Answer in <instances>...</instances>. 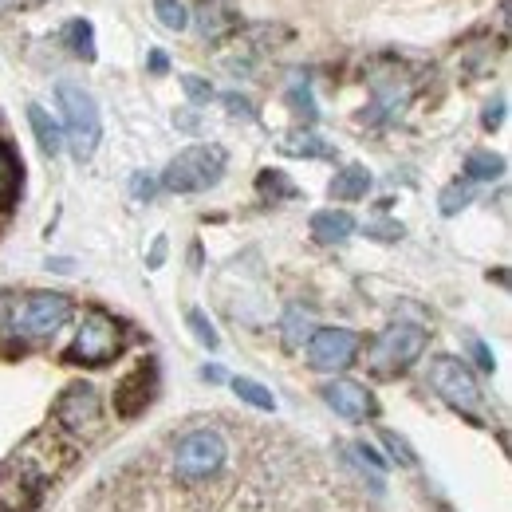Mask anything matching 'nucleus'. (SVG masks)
Segmentation results:
<instances>
[{"label": "nucleus", "instance_id": "1", "mask_svg": "<svg viewBox=\"0 0 512 512\" xmlns=\"http://www.w3.org/2000/svg\"><path fill=\"white\" fill-rule=\"evenodd\" d=\"M225 461H229V442L221 430H209V426L186 434L170 453V469L186 485H201V481L217 477L225 469Z\"/></svg>", "mask_w": 512, "mask_h": 512}, {"label": "nucleus", "instance_id": "2", "mask_svg": "<svg viewBox=\"0 0 512 512\" xmlns=\"http://www.w3.org/2000/svg\"><path fill=\"white\" fill-rule=\"evenodd\" d=\"M56 99H60V111H64V130L67 142H71V154L83 162L95 154L99 138H103V119H99V103L91 91L75 87V83H60L56 87Z\"/></svg>", "mask_w": 512, "mask_h": 512}, {"label": "nucleus", "instance_id": "3", "mask_svg": "<svg viewBox=\"0 0 512 512\" xmlns=\"http://www.w3.org/2000/svg\"><path fill=\"white\" fill-rule=\"evenodd\" d=\"M225 150L221 146H190V150H182L170 166H166V174H162V186L174 193H201L209 190V186H217L221 182V174H225Z\"/></svg>", "mask_w": 512, "mask_h": 512}, {"label": "nucleus", "instance_id": "4", "mask_svg": "<svg viewBox=\"0 0 512 512\" xmlns=\"http://www.w3.org/2000/svg\"><path fill=\"white\" fill-rule=\"evenodd\" d=\"M119 347H123L119 323L111 320L107 312H87L79 331H75V339H71V347H67V359L83 363V367H103V363H111L119 355Z\"/></svg>", "mask_w": 512, "mask_h": 512}, {"label": "nucleus", "instance_id": "5", "mask_svg": "<svg viewBox=\"0 0 512 512\" xmlns=\"http://www.w3.org/2000/svg\"><path fill=\"white\" fill-rule=\"evenodd\" d=\"M67 320H71V300L67 296H60V292H32L16 308L12 327L24 339H52Z\"/></svg>", "mask_w": 512, "mask_h": 512}, {"label": "nucleus", "instance_id": "6", "mask_svg": "<svg viewBox=\"0 0 512 512\" xmlns=\"http://www.w3.org/2000/svg\"><path fill=\"white\" fill-rule=\"evenodd\" d=\"M430 386L442 394V402H449L461 414H477L481 410V386L473 379V371L453 355H438L430 363Z\"/></svg>", "mask_w": 512, "mask_h": 512}, {"label": "nucleus", "instance_id": "7", "mask_svg": "<svg viewBox=\"0 0 512 512\" xmlns=\"http://www.w3.org/2000/svg\"><path fill=\"white\" fill-rule=\"evenodd\" d=\"M422 351H426V331L418 323H394L379 335V343L371 351V367H375V375H394V371L410 367Z\"/></svg>", "mask_w": 512, "mask_h": 512}, {"label": "nucleus", "instance_id": "8", "mask_svg": "<svg viewBox=\"0 0 512 512\" xmlns=\"http://www.w3.org/2000/svg\"><path fill=\"white\" fill-rule=\"evenodd\" d=\"M355 355H359V335L351 327H320L308 339V363L312 371H323V375L347 371Z\"/></svg>", "mask_w": 512, "mask_h": 512}, {"label": "nucleus", "instance_id": "9", "mask_svg": "<svg viewBox=\"0 0 512 512\" xmlns=\"http://www.w3.org/2000/svg\"><path fill=\"white\" fill-rule=\"evenodd\" d=\"M56 418L71 434H91L99 426V394L87 383H71L56 402Z\"/></svg>", "mask_w": 512, "mask_h": 512}, {"label": "nucleus", "instance_id": "10", "mask_svg": "<svg viewBox=\"0 0 512 512\" xmlns=\"http://www.w3.org/2000/svg\"><path fill=\"white\" fill-rule=\"evenodd\" d=\"M320 394H323V402H327V406H331L339 418H347V422H367V418H375V414H379L375 394H371L363 383L335 379V383L323 386Z\"/></svg>", "mask_w": 512, "mask_h": 512}, {"label": "nucleus", "instance_id": "11", "mask_svg": "<svg viewBox=\"0 0 512 512\" xmlns=\"http://www.w3.org/2000/svg\"><path fill=\"white\" fill-rule=\"evenodd\" d=\"M150 379H154V367H134L123 383L115 386V410L123 414V418H134V414H142L146 410V402H150Z\"/></svg>", "mask_w": 512, "mask_h": 512}, {"label": "nucleus", "instance_id": "12", "mask_svg": "<svg viewBox=\"0 0 512 512\" xmlns=\"http://www.w3.org/2000/svg\"><path fill=\"white\" fill-rule=\"evenodd\" d=\"M351 233H355V217L343 213V209H323L312 217V237L320 245H343Z\"/></svg>", "mask_w": 512, "mask_h": 512}, {"label": "nucleus", "instance_id": "13", "mask_svg": "<svg viewBox=\"0 0 512 512\" xmlns=\"http://www.w3.org/2000/svg\"><path fill=\"white\" fill-rule=\"evenodd\" d=\"M367 190H371V170L367 166H347L331 182V197L335 201H359V197H367Z\"/></svg>", "mask_w": 512, "mask_h": 512}, {"label": "nucleus", "instance_id": "14", "mask_svg": "<svg viewBox=\"0 0 512 512\" xmlns=\"http://www.w3.org/2000/svg\"><path fill=\"white\" fill-rule=\"evenodd\" d=\"M28 123H32V130H36V142H40V150H44L48 158H56V154L64 150V134H60V127L52 123V115H48L40 103L28 107Z\"/></svg>", "mask_w": 512, "mask_h": 512}, {"label": "nucleus", "instance_id": "15", "mask_svg": "<svg viewBox=\"0 0 512 512\" xmlns=\"http://www.w3.org/2000/svg\"><path fill=\"white\" fill-rule=\"evenodd\" d=\"M501 174H505V158L493 154V150H473V154L465 158V178H469V182H493V178H501Z\"/></svg>", "mask_w": 512, "mask_h": 512}, {"label": "nucleus", "instance_id": "16", "mask_svg": "<svg viewBox=\"0 0 512 512\" xmlns=\"http://www.w3.org/2000/svg\"><path fill=\"white\" fill-rule=\"evenodd\" d=\"M20 162H16V154L8 150V146H0V209H8L12 201H16V193H20Z\"/></svg>", "mask_w": 512, "mask_h": 512}, {"label": "nucleus", "instance_id": "17", "mask_svg": "<svg viewBox=\"0 0 512 512\" xmlns=\"http://www.w3.org/2000/svg\"><path fill=\"white\" fill-rule=\"evenodd\" d=\"M64 40L79 60H87V64L95 60V28H91V20H71L64 32Z\"/></svg>", "mask_w": 512, "mask_h": 512}, {"label": "nucleus", "instance_id": "18", "mask_svg": "<svg viewBox=\"0 0 512 512\" xmlns=\"http://www.w3.org/2000/svg\"><path fill=\"white\" fill-rule=\"evenodd\" d=\"M280 150L284 154H300V158H327L331 154V146L323 138H316V134H284Z\"/></svg>", "mask_w": 512, "mask_h": 512}, {"label": "nucleus", "instance_id": "19", "mask_svg": "<svg viewBox=\"0 0 512 512\" xmlns=\"http://www.w3.org/2000/svg\"><path fill=\"white\" fill-rule=\"evenodd\" d=\"M233 390H237L241 402H249L256 410H276V394L268 386L253 383V379H233Z\"/></svg>", "mask_w": 512, "mask_h": 512}, {"label": "nucleus", "instance_id": "20", "mask_svg": "<svg viewBox=\"0 0 512 512\" xmlns=\"http://www.w3.org/2000/svg\"><path fill=\"white\" fill-rule=\"evenodd\" d=\"M154 12L162 20V28H170V32H186L190 28V12H186L182 0H154Z\"/></svg>", "mask_w": 512, "mask_h": 512}, {"label": "nucleus", "instance_id": "21", "mask_svg": "<svg viewBox=\"0 0 512 512\" xmlns=\"http://www.w3.org/2000/svg\"><path fill=\"white\" fill-rule=\"evenodd\" d=\"M304 339H312V320H308V312H304V308H288V316H284V343H288V347H300Z\"/></svg>", "mask_w": 512, "mask_h": 512}, {"label": "nucleus", "instance_id": "22", "mask_svg": "<svg viewBox=\"0 0 512 512\" xmlns=\"http://www.w3.org/2000/svg\"><path fill=\"white\" fill-rule=\"evenodd\" d=\"M256 186H260L264 197H272V201H276V197H296V193H300L296 186H288V178H284L280 170H264V174L256 178Z\"/></svg>", "mask_w": 512, "mask_h": 512}, {"label": "nucleus", "instance_id": "23", "mask_svg": "<svg viewBox=\"0 0 512 512\" xmlns=\"http://www.w3.org/2000/svg\"><path fill=\"white\" fill-rule=\"evenodd\" d=\"M186 323H190V331L197 335V343H201V347H209V351H217V347H221V335H217V327H213V323L205 320V312H190Z\"/></svg>", "mask_w": 512, "mask_h": 512}, {"label": "nucleus", "instance_id": "24", "mask_svg": "<svg viewBox=\"0 0 512 512\" xmlns=\"http://www.w3.org/2000/svg\"><path fill=\"white\" fill-rule=\"evenodd\" d=\"M469 201H473V186H469V182H465V186H461V182H453L449 190H442V213L453 217V213H461Z\"/></svg>", "mask_w": 512, "mask_h": 512}, {"label": "nucleus", "instance_id": "25", "mask_svg": "<svg viewBox=\"0 0 512 512\" xmlns=\"http://www.w3.org/2000/svg\"><path fill=\"white\" fill-rule=\"evenodd\" d=\"M383 446L390 449V453H394L402 465H414V461H418V453L410 449V442H406L402 434H394V430H383Z\"/></svg>", "mask_w": 512, "mask_h": 512}, {"label": "nucleus", "instance_id": "26", "mask_svg": "<svg viewBox=\"0 0 512 512\" xmlns=\"http://www.w3.org/2000/svg\"><path fill=\"white\" fill-rule=\"evenodd\" d=\"M182 87H186V95H190L193 103H209L213 99V87L205 79H197V75H182Z\"/></svg>", "mask_w": 512, "mask_h": 512}, {"label": "nucleus", "instance_id": "27", "mask_svg": "<svg viewBox=\"0 0 512 512\" xmlns=\"http://www.w3.org/2000/svg\"><path fill=\"white\" fill-rule=\"evenodd\" d=\"M367 237H375V241H398L402 237V225L398 221H371L367 225Z\"/></svg>", "mask_w": 512, "mask_h": 512}, {"label": "nucleus", "instance_id": "28", "mask_svg": "<svg viewBox=\"0 0 512 512\" xmlns=\"http://www.w3.org/2000/svg\"><path fill=\"white\" fill-rule=\"evenodd\" d=\"M469 351H473V359H477V367H481L485 375H493V367H497V363H493V351H489V347H485L481 339H473V343H469Z\"/></svg>", "mask_w": 512, "mask_h": 512}, {"label": "nucleus", "instance_id": "29", "mask_svg": "<svg viewBox=\"0 0 512 512\" xmlns=\"http://www.w3.org/2000/svg\"><path fill=\"white\" fill-rule=\"evenodd\" d=\"M225 107H229L233 115H241V119H253V103H249L245 95H237V91H229V95H225Z\"/></svg>", "mask_w": 512, "mask_h": 512}, {"label": "nucleus", "instance_id": "30", "mask_svg": "<svg viewBox=\"0 0 512 512\" xmlns=\"http://www.w3.org/2000/svg\"><path fill=\"white\" fill-rule=\"evenodd\" d=\"M154 190H158V186H154V178H146V174H134V178H130V193H134L138 201H142V197L150 201V197H154Z\"/></svg>", "mask_w": 512, "mask_h": 512}, {"label": "nucleus", "instance_id": "31", "mask_svg": "<svg viewBox=\"0 0 512 512\" xmlns=\"http://www.w3.org/2000/svg\"><path fill=\"white\" fill-rule=\"evenodd\" d=\"M292 103L304 107L308 119H316V103H312V91H308V87H292Z\"/></svg>", "mask_w": 512, "mask_h": 512}, {"label": "nucleus", "instance_id": "32", "mask_svg": "<svg viewBox=\"0 0 512 512\" xmlns=\"http://www.w3.org/2000/svg\"><path fill=\"white\" fill-rule=\"evenodd\" d=\"M501 119H505V99H497V103L485 111V119H481V123H485V130H497L501 127Z\"/></svg>", "mask_w": 512, "mask_h": 512}, {"label": "nucleus", "instance_id": "33", "mask_svg": "<svg viewBox=\"0 0 512 512\" xmlns=\"http://www.w3.org/2000/svg\"><path fill=\"white\" fill-rule=\"evenodd\" d=\"M162 260H166V237H158V241H154V249H150V268H158Z\"/></svg>", "mask_w": 512, "mask_h": 512}, {"label": "nucleus", "instance_id": "34", "mask_svg": "<svg viewBox=\"0 0 512 512\" xmlns=\"http://www.w3.org/2000/svg\"><path fill=\"white\" fill-rule=\"evenodd\" d=\"M201 379H209V383H221V379H225V371H221V367H205V371H201Z\"/></svg>", "mask_w": 512, "mask_h": 512}, {"label": "nucleus", "instance_id": "35", "mask_svg": "<svg viewBox=\"0 0 512 512\" xmlns=\"http://www.w3.org/2000/svg\"><path fill=\"white\" fill-rule=\"evenodd\" d=\"M150 67H154V71H166V56H162V52H154V56H150Z\"/></svg>", "mask_w": 512, "mask_h": 512}]
</instances>
